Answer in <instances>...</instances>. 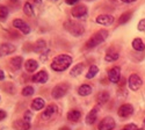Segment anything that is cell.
<instances>
[{
    "label": "cell",
    "instance_id": "1",
    "mask_svg": "<svg viewBox=\"0 0 145 130\" xmlns=\"http://www.w3.org/2000/svg\"><path fill=\"white\" fill-rule=\"evenodd\" d=\"M72 63V57L69 55H59L57 57L54 58L52 64H51V69L56 72H62L65 71Z\"/></svg>",
    "mask_w": 145,
    "mask_h": 130
},
{
    "label": "cell",
    "instance_id": "2",
    "mask_svg": "<svg viewBox=\"0 0 145 130\" xmlns=\"http://www.w3.org/2000/svg\"><path fill=\"white\" fill-rule=\"evenodd\" d=\"M107 37H108V31L107 30H105V29L99 30V31H96L95 34L92 35V37L86 43V46L87 48H94V46H98L99 44L105 42Z\"/></svg>",
    "mask_w": 145,
    "mask_h": 130
},
{
    "label": "cell",
    "instance_id": "3",
    "mask_svg": "<svg viewBox=\"0 0 145 130\" xmlns=\"http://www.w3.org/2000/svg\"><path fill=\"white\" fill-rule=\"evenodd\" d=\"M65 28L71 35H73V36H76V37L80 36V35H82L84 33H85V28H84L82 25H80L79 22L72 21V20H69V21L65 22Z\"/></svg>",
    "mask_w": 145,
    "mask_h": 130
},
{
    "label": "cell",
    "instance_id": "4",
    "mask_svg": "<svg viewBox=\"0 0 145 130\" xmlns=\"http://www.w3.org/2000/svg\"><path fill=\"white\" fill-rule=\"evenodd\" d=\"M69 91V85L67 84H59L57 85L54 89H52V98L55 99H60L62 97H64Z\"/></svg>",
    "mask_w": 145,
    "mask_h": 130
},
{
    "label": "cell",
    "instance_id": "5",
    "mask_svg": "<svg viewBox=\"0 0 145 130\" xmlns=\"http://www.w3.org/2000/svg\"><path fill=\"white\" fill-rule=\"evenodd\" d=\"M114 128H115V121L110 116L105 117L99 124V130H113Z\"/></svg>",
    "mask_w": 145,
    "mask_h": 130
},
{
    "label": "cell",
    "instance_id": "6",
    "mask_svg": "<svg viewBox=\"0 0 145 130\" xmlns=\"http://www.w3.org/2000/svg\"><path fill=\"white\" fill-rule=\"evenodd\" d=\"M142 84H143V81H142V79L139 78V76H137V74H131V76L129 77V87H130L131 91H137V89H139V87L142 86Z\"/></svg>",
    "mask_w": 145,
    "mask_h": 130
},
{
    "label": "cell",
    "instance_id": "7",
    "mask_svg": "<svg viewBox=\"0 0 145 130\" xmlns=\"http://www.w3.org/2000/svg\"><path fill=\"white\" fill-rule=\"evenodd\" d=\"M57 112H58V108H57V106L56 105H49L48 107L45 108V110L43 112V114H42V119L43 120H50V119H52V117L57 114Z\"/></svg>",
    "mask_w": 145,
    "mask_h": 130
},
{
    "label": "cell",
    "instance_id": "8",
    "mask_svg": "<svg viewBox=\"0 0 145 130\" xmlns=\"http://www.w3.org/2000/svg\"><path fill=\"white\" fill-rule=\"evenodd\" d=\"M13 26H14V28L19 29V30L22 31L23 34H29L30 30H31L30 27H29L23 20H21V19H15V20L13 21Z\"/></svg>",
    "mask_w": 145,
    "mask_h": 130
},
{
    "label": "cell",
    "instance_id": "9",
    "mask_svg": "<svg viewBox=\"0 0 145 130\" xmlns=\"http://www.w3.org/2000/svg\"><path fill=\"white\" fill-rule=\"evenodd\" d=\"M71 14H72L73 18L81 19V18H84L87 14V7L85 5H78V6H76L73 9H72Z\"/></svg>",
    "mask_w": 145,
    "mask_h": 130
},
{
    "label": "cell",
    "instance_id": "10",
    "mask_svg": "<svg viewBox=\"0 0 145 130\" xmlns=\"http://www.w3.org/2000/svg\"><path fill=\"white\" fill-rule=\"evenodd\" d=\"M114 16L113 15H108V14H102V15H99L98 18L95 19L96 23L99 25H102V26H110L112 23L114 22Z\"/></svg>",
    "mask_w": 145,
    "mask_h": 130
},
{
    "label": "cell",
    "instance_id": "11",
    "mask_svg": "<svg viewBox=\"0 0 145 130\" xmlns=\"http://www.w3.org/2000/svg\"><path fill=\"white\" fill-rule=\"evenodd\" d=\"M15 51V46L12 43H3L0 44V57H4L6 55H10Z\"/></svg>",
    "mask_w": 145,
    "mask_h": 130
},
{
    "label": "cell",
    "instance_id": "12",
    "mask_svg": "<svg viewBox=\"0 0 145 130\" xmlns=\"http://www.w3.org/2000/svg\"><path fill=\"white\" fill-rule=\"evenodd\" d=\"M132 113H134V107L129 103H124L118 108V115L121 117H129Z\"/></svg>",
    "mask_w": 145,
    "mask_h": 130
},
{
    "label": "cell",
    "instance_id": "13",
    "mask_svg": "<svg viewBox=\"0 0 145 130\" xmlns=\"http://www.w3.org/2000/svg\"><path fill=\"white\" fill-rule=\"evenodd\" d=\"M108 78H109V80L112 82H114V84L118 82L120 78H121V70H120V67L115 66V67L110 69L109 72H108Z\"/></svg>",
    "mask_w": 145,
    "mask_h": 130
},
{
    "label": "cell",
    "instance_id": "14",
    "mask_svg": "<svg viewBox=\"0 0 145 130\" xmlns=\"http://www.w3.org/2000/svg\"><path fill=\"white\" fill-rule=\"evenodd\" d=\"M33 81L37 82V84H44L48 81V72L46 71H40L33 77Z\"/></svg>",
    "mask_w": 145,
    "mask_h": 130
},
{
    "label": "cell",
    "instance_id": "15",
    "mask_svg": "<svg viewBox=\"0 0 145 130\" xmlns=\"http://www.w3.org/2000/svg\"><path fill=\"white\" fill-rule=\"evenodd\" d=\"M99 106H95V107L87 114L86 116V123L87 124H93L96 121V117H98V112H99Z\"/></svg>",
    "mask_w": 145,
    "mask_h": 130
},
{
    "label": "cell",
    "instance_id": "16",
    "mask_svg": "<svg viewBox=\"0 0 145 130\" xmlns=\"http://www.w3.org/2000/svg\"><path fill=\"white\" fill-rule=\"evenodd\" d=\"M13 128L15 130H29L30 129V122H27L25 120H16L13 123Z\"/></svg>",
    "mask_w": 145,
    "mask_h": 130
},
{
    "label": "cell",
    "instance_id": "17",
    "mask_svg": "<svg viewBox=\"0 0 145 130\" xmlns=\"http://www.w3.org/2000/svg\"><path fill=\"white\" fill-rule=\"evenodd\" d=\"M22 62H23V58L20 57V56H16V57L10 58L9 65H10V67L13 69V70H19L22 66Z\"/></svg>",
    "mask_w": 145,
    "mask_h": 130
},
{
    "label": "cell",
    "instance_id": "18",
    "mask_svg": "<svg viewBox=\"0 0 145 130\" xmlns=\"http://www.w3.org/2000/svg\"><path fill=\"white\" fill-rule=\"evenodd\" d=\"M44 106H45V101L42 98H36L31 102V108L34 110H41V109H43Z\"/></svg>",
    "mask_w": 145,
    "mask_h": 130
},
{
    "label": "cell",
    "instance_id": "19",
    "mask_svg": "<svg viewBox=\"0 0 145 130\" xmlns=\"http://www.w3.org/2000/svg\"><path fill=\"white\" fill-rule=\"evenodd\" d=\"M81 117V112L77 110V109H73V110H70L67 113V119L72 122H78Z\"/></svg>",
    "mask_w": 145,
    "mask_h": 130
},
{
    "label": "cell",
    "instance_id": "20",
    "mask_svg": "<svg viewBox=\"0 0 145 130\" xmlns=\"http://www.w3.org/2000/svg\"><path fill=\"white\" fill-rule=\"evenodd\" d=\"M25 67H26V70L28 71V72H34V71L37 70L39 63L36 62V61H34V59H28L25 63Z\"/></svg>",
    "mask_w": 145,
    "mask_h": 130
},
{
    "label": "cell",
    "instance_id": "21",
    "mask_svg": "<svg viewBox=\"0 0 145 130\" xmlns=\"http://www.w3.org/2000/svg\"><path fill=\"white\" fill-rule=\"evenodd\" d=\"M91 93H92V87L89 85H82L78 89V94L81 95V97H87V95H89Z\"/></svg>",
    "mask_w": 145,
    "mask_h": 130
},
{
    "label": "cell",
    "instance_id": "22",
    "mask_svg": "<svg viewBox=\"0 0 145 130\" xmlns=\"http://www.w3.org/2000/svg\"><path fill=\"white\" fill-rule=\"evenodd\" d=\"M132 48L137 51H143L145 49V44L140 39H135L132 41Z\"/></svg>",
    "mask_w": 145,
    "mask_h": 130
},
{
    "label": "cell",
    "instance_id": "23",
    "mask_svg": "<svg viewBox=\"0 0 145 130\" xmlns=\"http://www.w3.org/2000/svg\"><path fill=\"white\" fill-rule=\"evenodd\" d=\"M118 52H116V51H114V50H109L107 52V55H106V57H105V59L107 61V62H115V61H117L118 59Z\"/></svg>",
    "mask_w": 145,
    "mask_h": 130
},
{
    "label": "cell",
    "instance_id": "24",
    "mask_svg": "<svg viewBox=\"0 0 145 130\" xmlns=\"http://www.w3.org/2000/svg\"><path fill=\"white\" fill-rule=\"evenodd\" d=\"M45 45H46L45 41H43V40L37 41V42L35 43V45H34V51L35 52H42L45 49Z\"/></svg>",
    "mask_w": 145,
    "mask_h": 130
},
{
    "label": "cell",
    "instance_id": "25",
    "mask_svg": "<svg viewBox=\"0 0 145 130\" xmlns=\"http://www.w3.org/2000/svg\"><path fill=\"white\" fill-rule=\"evenodd\" d=\"M98 72H99L98 66H96V65H92V66L89 67V70H88L87 74H86V78H87V79H92V78H94L96 74H98Z\"/></svg>",
    "mask_w": 145,
    "mask_h": 130
},
{
    "label": "cell",
    "instance_id": "26",
    "mask_svg": "<svg viewBox=\"0 0 145 130\" xmlns=\"http://www.w3.org/2000/svg\"><path fill=\"white\" fill-rule=\"evenodd\" d=\"M96 99H98L99 103H106L108 100H109V93L108 92H101V93H99V95Z\"/></svg>",
    "mask_w": 145,
    "mask_h": 130
},
{
    "label": "cell",
    "instance_id": "27",
    "mask_svg": "<svg viewBox=\"0 0 145 130\" xmlns=\"http://www.w3.org/2000/svg\"><path fill=\"white\" fill-rule=\"evenodd\" d=\"M82 70H84V65L82 64H77L73 69L71 70V76H73V77L79 76L82 72Z\"/></svg>",
    "mask_w": 145,
    "mask_h": 130
},
{
    "label": "cell",
    "instance_id": "28",
    "mask_svg": "<svg viewBox=\"0 0 145 130\" xmlns=\"http://www.w3.org/2000/svg\"><path fill=\"white\" fill-rule=\"evenodd\" d=\"M130 19H131V13H130V12H128V13H124V14H122V15L120 16L118 23H120V25H123V23L128 22Z\"/></svg>",
    "mask_w": 145,
    "mask_h": 130
},
{
    "label": "cell",
    "instance_id": "29",
    "mask_svg": "<svg viewBox=\"0 0 145 130\" xmlns=\"http://www.w3.org/2000/svg\"><path fill=\"white\" fill-rule=\"evenodd\" d=\"M8 15V8L4 5H0V20L6 19Z\"/></svg>",
    "mask_w": 145,
    "mask_h": 130
},
{
    "label": "cell",
    "instance_id": "30",
    "mask_svg": "<svg viewBox=\"0 0 145 130\" xmlns=\"http://www.w3.org/2000/svg\"><path fill=\"white\" fill-rule=\"evenodd\" d=\"M23 12H25V14L31 16L34 14V9H33V6L29 4V3H26L25 4V7H23Z\"/></svg>",
    "mask_w": 145,
    "mask_h": 130
},
{
    "label": "cell",
    "instance_id": "31",
    "mask_svg": "<svg viewBox=\"0 0 145 130\" xmlns=\"http://www.w3.org/2000/svg\"><path fill=\"white\" fill-rule=\"evenodd\" d=\"M34 94V88L31 86H26L25 88L22 89V95L23 97H30Z\"/></svg>",
    "mask_w": 145,
    "mask_h": 130
},
{
    "label": "cell",
    "instance_id": "32",
    "mask_svg": "<svg viewBox=\"0 0 145 130\" xmlns=\"http://www.w3.org/2000/svg\"><path fill=\"white\" fill-rule=\"evenodd\" d=\"M31 117H33V113L30 112V110H27L26 113H25V121H27V122H30V120H31Z\"/></svg>",
    "mask_w": 145,
    "mask_h": 130
},
{
    "label": "cell",
    "instance_id": "33",
    "mask_svg": "<svg viewBox=\"0 0 145 130\" xmlns=\"http://www.w3.org/2000/svg\"><path fill=\"white\" fill-rule=\"evenodd\" d=\"M138 30L145 31V19H143V20L139 21V23H138Z\"/></svg>",
    "mask_w": 145,
    "mask_h": 130
},
{
    "label": "cell",
    "instance_id": "34",
    "mask_svg": "<svg viewBox=\"0 0 145 130\" xmlns=\"http://www.w3.org/2000/svg\"><path fill=\"white\" fill-rule=\"evenodd\" d=\"M6 116H7L6 112L3 110V109H0V121H3L4 119H6Z\"/></svg>",
    "mask_w": 145,
    "mask_h": 130
},
{
    "label": "cell",
    "instance_id": "35",
    "mask_svg": "<svg viewBox=\"0 0 145 130\" xmlns=\"http://www.w3.org/2000/svg\"><path fill=\"white\" fill-rule=\"evenodd\" d=\"M124 129H127V130H136V125L135 124H128Z\"/></svg>",
    "mask_w": 145,
    "mask_h": 130
},
{
    "label": "cell",
    "instance_id": "36",
    "mask_svg": "<svg viewBox=\"0 0 145 130\" xmlns=\"http://www.w3.org/2000/svg\"><path fill=\"white\" fill-rule=\"evenodd\" d=\"M78 3V0H66V4L67 5H74Z\"/></svg>",
    "mask_w": 145,
    "mask_h": 130
},
{
    "label": "cell",
    "instance_id": "37",
    "mask_svg": "<svg viewBox=\"0 0 145 130\" xmlns=\"http://www.w3.org/2000/svg\"><path fill=\"white\" fill-rule=\"evenodd\" d=\"M5 78V74H4V71L3 70H0V80H3Z\"/></svg>",
    "mask_w": 145,
    "mask_h": 130
},
{
    "label": "cell",
    "instance_id": "38",
    "mask_svg": "<svg viewBox=\"0 0 145 130\" xmlns=\"http://www.w3.org/2000/svg\"><path fill=\"white\" fill-rule=\"evenodd\" d=\"M121 1H123V3H128V4H130V3H134V1H136V0H121Z\"/></svg>",
    "mask_w": 145,
    "mask_h": 130
},
{
    "label": "cell",
    "instance_id": "39",
    "mask_svg": "<svg viewBox=\"0 0 145 130\" xmlns=\"http://www.w3.org/2000/svg\"><path fill=\"white\" fill-rule=\"evenodd\" d=\"M60 130H70L67 127H63V128H60Z\"/></svg>",
    "mask_w": 145,
    "mask_h": 130
},
{
    "label": "cell",
    "instance_id": "40",
    "mask_svg": "<svg viewBox=\"0 0 145 130\" xmlns=\"http://www.w3.org/2000/svg\"><path fill=\"white\" fill-rule=\"evenodd\" d=\"M10 3H13V4L15 3V4H18V3H19V0H10Z\"/></svg>",
    "mask_w": 145,
    "mask_h": 130
},
{
    "label": "cell",
    "instance_id": "41",
    "mask_svg": "<svg viewBox=\"0 0 145 130\" xmlns=\"http://www.w3.org/2000/svg\"><path fill=\"white\" fill-rule=\"evenodd\" d=\"M35 3H37V4H40V3H41V0H35Z\"/></svg>",
    "mask_w": 145,
    "mask_h": 130
},
{
    "label": "cell",
    "instance_id": "42",
    "mask_svg": "<svg viewBox=\"0 0 145 130\" xmlns=\"http://www.w3.org/2000/svg\"><path fill=\"white\" fill-rule=\"evenodd\" d=\"M143 123H144V124H145V119H144V121H143Z\"/></svg>",
    "mask_w": 145,
    "mask_h": 130
},
{
    "label": "cell",
    "instance_id": "43",
    "mask_svg": "<svg viewBox=\"0 0 145 130\" xmlns=\"http://www.w3.org/2000/svg\"><path fill=\"white\" fill-rule=\"evenodd\" d=\"M138 130H144V129H138Z\"/></svg>",
    "mask_w": 145,
    "mask_h": 130
},
{
    "label": "cell",
    "instance_id": "44",
    "mask_svg": "<svg viewBox=\"0 0 145 130\" xmlns=\"http://www.w3.org/2000/svg\"><path fill=\"white\" fill-rule=\"evenodd\" d=\"M123 130H127V129H123Z\"/></svg>",
    "mask_w": 145,
    "mask_h": 130
},
{
    "label": "cell",
    "instance_id": "45",
    "mask_svg": "<svg viewBox=\"0 0 145 130\" xmlns=\"http://www.w3.org/2000/svg\"><path fill=\"white\" fill-rule=\"evenodd\" d=\"M0 99H1V97H0Z\"/></svg>",
    "mask_w": 145,
    "mask_h": 130
}]
</instances>
